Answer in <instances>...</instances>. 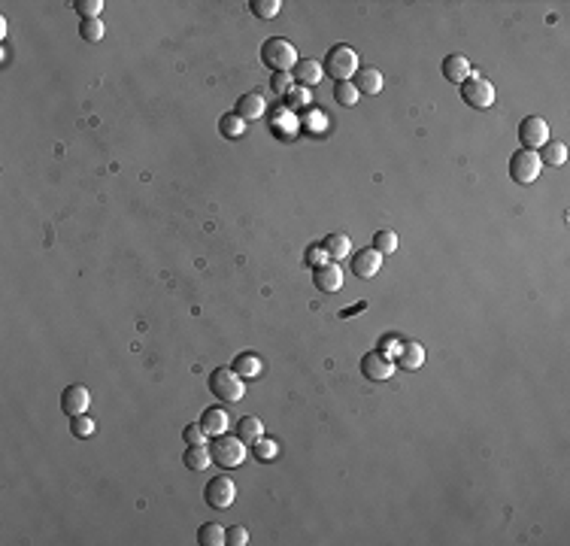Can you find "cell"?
<instances>
[{"instance_id":"6da1fadb","label":"cell","mask_w":570,"mask_h":546,"mask_svg":"<svg viewBox=\"0 0 570 546\" xmlns=\"http://www.w3.org/2000/svg\"><path fill=\"white\" fill-rule=\"evenodd\" d=\"M207 449H210V459H213L215 468L234 471L246 461V443L237 434H215Z\"/></svg>"},{"instance_id":"7a4b0ae2","label":"cell","mask_w":570,"mask_h":546,"mask_svg":"<svg viewBox=\"0 0 570 546\" xmlns=\"http://www.w3.org/2000/svg\"><path fill=\"white\" fill-rule=\"evenodd\" d=\"M261 64L276 73H289V70H294V64H298V49L285 37H270L261 43Z\"/></svg>"},{"instance_id":"3957f363","label":"cell","mask_w":570,"mask_h":546,"mask_svg":"<svg viewBox=\"0 0 570 546\" xmlns=\"http://www.w3.org/2000/svg\"><path fill=\"white\" fill-rule=\"evenodd\" d=\"M322 70H325L330 79L349 82V79L358 73V52L352 49V46H334V49L325 55Z\"/></svg>"},{"instance_id":"277c9868","label":"cell","mask_w":570,"mask_h":546,"mask_svg":"<svg viewBox=\"0 0 570 546\" xmlns=\"http://www.w3.org/2000/svg\"><path fill=\"white\" fill-rule=\"evenodd\" d=\"M210 392L219 397V401H225V404L240 401V397L246 395L243 377H237V370H231V368H215L210 373Z\"/></svg>"},{"instance_id":"5b68a950","label":"cell","mask_w":570,"mask_h":546,"mask_svg":"<svg viewBox=\"0 0 570 546\" xmlns=\"http://www.w3.org/2000/svg\"><path fill=\"white\" fill-rule=\"evenodd\" d=\"M461 100L467 107H473V109H488L495 104V85L488 82L485 76L470 73L461 82Z\"/></svg>"},{"instance_id":"8992f818","label":"cell","mask_w":570,"mask_h":546,"mask_svg":"<svg viewBox=\"0 0 570 546\" xmlns=\"http://www.w3.org/2000/svg\"><path fill=\"white\" fill-rule=\"evenodd\" d=\"M540 158H537V152H531V149H522V152H516L510 158V176L519 182V186H531L534 179L540 176Z\"/></svg>"},{"instance_id":"52a82bcc","label":"cell","mask_w":570,"mask_h":546,"mask_svg":"<svg viewBox=\"0 0 570 546\" xmlns=\"http://www.w3.org/2000/svg\"><path fill=\"white\" fill-rule=\"evenodd\" d=\"M519 143H522V149H531V152H537L540 146L549 143V124H546V119H540V116L522 119V124H519Z\"/></svg>"},{"instance_id":"ba28073f","label":"cell","mask_w":570,"mask_h":546,"mask_svg":"<svg viewBox=\"0 0 570 546\" xmlns=\"http://www.w3.org/2000/svg\"><path fill=\"white\" fill-rule=\"evenodd\" d=\"M234 498H237V486L231 476H213L207 488H203V500L215 510H227L234 504Z\"/></svg>"},{"instance_id":"9c48e42d","label":"cell","mask_w":570,"mask_h":546,"mask_svg":"<svg viewBox=\"0 0 570 546\" xmlns=\"http://www.w3.org/2000/svg\"><path fill=\"white\" fill-rule=\"evenodd\" d=\"M361 373L370 382H382V380H389L394 373V364H392L389 355H382V349L380 352H367V355L361 358Z\"/></svg>"},{"instance_id":"30bf717a","label":"cell","mask_w":570,"mask_h":546,"mask_svg":"<svg viewBox=\"0 0 570 546\" xmlns=\"http://www.w3.org/2000/svg\"><path fill=\"white\" fill-rule=\"evenodd\" d=\"M313 282H316V289H318V291L334 294V291L343 289V270H340V267L334 264V261H325V264H318V267H316Z\"/></svg>"},{"instance_id":"8fae6325","label":"cell","mask_w":570,"mask_h":546,"mask_svg":"<svg viewBox=\"0 0 570 546\" xmlns=\"http://www.w3.org/2000/svg\"><path fill=\"white\" fill-rule=\"evenodd\" d=\"M91 404V395L85 385H67L64 395H61V410L67 416H82Z\"/></svg>"},{"instance_id":"7c38bea8","label":"cell","mask_w":570,"mask_h":546,"mask_svg":"<svg viewBox=\"0 0 570 546\" xmlns=\"http://www.w3.org/2000/svg\"><path fill=\"white\" fill-rule=\"evenodd\" d=\"M322 76H325L322 64H318V61H310V58H298V64H294V70H291V79H294V82H298L301 88L318 85V82H322Z\"/></svg>"},{"instance_id":"4fadbf2b","label":"cell","mask_w":570,"mask_h":546,"mask_svg":"<svg viewBox=\"0 0 570 546\" xmlns=\"http://www.w3.org/2000/svg\"><path fill=\"white\" fill-rule=\"evenodd\" d=\"M267 109V100L261 97V91H246V95H240V100H237V116H240L243 122H252V119H261Z\"/></svg>"},{"instance_id":"5bb4252c","label":"cell","mask_w":570,"mask_h":546,"mask_svg":"<svg viewBox=\"0 0 570 546\" xmlns=\"http://www.w3.org/2000/svg\"><path fill=\"white\" fill-rule=\"evenodd\" d=\"M380 267H382V255L376 252V249H361V252L352 258V273H355V277H361V279L376 277V273H380Z\"/></svg>"},{"instance_id":"9a60e30c","label":"cell","mask_w":570,"mask_h":546,"mask_svg":"<svg viewBox=\"0 0 570 546\" xmlns=\"http://www.w3.org/2000/svg\"><path fill=\"white\" fill-rule=\"evenodd\" d=\"M470 73H473V70H470V61H467V55L452 52V55H446V58H443V79H449V82H458V85H461Z\"/></svg>"},{"instance_id":"2e32d148","label":"cell","mask_w":570,"mask_h":546,"mask_svg":"<svg viewBox=\"0 0 570 546\" xmlns=\"http://www.w3.org/2000/svg\"><path fill=\"white\" fill-rule=\"evenodd\" d=\"M397 364L404 370H419L425 364V346L419 340H404L401 349H397Z\"/></svg>"},{"instance_id":"e0dca14e","label":"cell","mask_w":570,"mask_h":546,"mask_svg":"<svg viewBox=\"0 0 570 546\" xmlns=\"http://www.w3.org/2000/svg\"><path fill=\"white\" fill-rule=\"evenodd\" d=\"M227 422H231V416H227L222 407H207V410H203V416H200V428L207 431V437H210V434H213V437H215V434H225V431H227Z\"/></svg>"},{"instance_id":"ac0fdd59","label":"cell","mask_w":570,"mask_h":546,"mask_svg":"<svg viewBox=\"0 0 570 546\" xmlns=\"http://www.w3.org/2000/svg\"><path fill=\"white\" fill-rule=\"evenodd\" d=\"M352 85L358 88V95H380L382 91V73L376 70V67H358L355 82Z\"/></svg>"},{"instance_id":"d6986e66","label":"cell","mask_w":570,"mask_h":546,"mask_svg":"<svg viewBox=\"0 0 570 546\" xmlns=\"http://www.w3.org/2000/svg\"><path fill=\"white\" fill-rule=\"evenodd\" d=\"M231 370H237V377H243V380H252V377H258V373L264 370V364H261V358L252 355V352H240V355L234 358Z\"/></svg>"},{"instance_id":"ffe728a7","label":"cell","mask_w":570,"mask_h":546,"mask_svg":"<svg viewBox=\"0 0 570 546\" xmlns=\"http://www.w3.org/2000/svg\"><path fill=\"white\" fill-rule=\"evenodd\" d=\"M540 164H549V167H561L567 161V146L561 140H549L546 146H540Z\"/></svg>"},{"instance_id":"44dd1931","label":"cell","mask_w":570,"mask_h":546,"mask_svg":"<svg viewBox=\"0 0 570 546\" xmlns=\"http://www.w3.org/2000/svg\"><path fill=\"white\" fill-rule=\"evenodd\" d=\"M237 437H240L243 443H258L261 437H264V425H261V419L243 416L240 422H237Z\"/></svg>"},{"instance_id":"7402d4cb","label":"cell","mask_w":570,"mask_h":546,"mask_svg":"<svg viewBox=\"0 0 570 546\" xmlns=\"http://www.w3.org/2000/svg\"><path fill=\"white\" fill-rule=\"evenodd\" d=\"M322 249H325V252H328V258H346L349 255V249H352V243H349V237L346 234H328L325 237V240H322Z\"/></svg>"},{"instance_id":"603a6c76","label":"cell","mask_w":570,"mask_h":546,"mask_svg":"<svg viewBox=\"0 0 570 546\" xmlns=\"http://www.w3.org/2000/svg\"><path fill=\"white\" fill-rule=\"evenodd\" d=\"M219 131H222V136H227V140H240L246 134V122L237 116V112H225L219 119Z\"/></svg>"},{"instance_id":"cb8c5ba5","label":"cell","mask_w":570,"mask_h":546,"mask_svg":"<svg viewBox=\"0 0 570 546\" xmlns=\"http://www.w3.org/2000/svg\"><path fill=\"white\" fill-rule=\"evenodd\" d=\"M198 543L200 546H225V528L215 522H203L198 528Z\"/></svg>"},{"instance_id":"d4e9b609","label":"cell","mask_w":570,"mask_h":546,"mask_svg":"<svg viewBox=\"0 0 570 546\" xmlns=\"http://www.w3.org/2000/svg\"><path fill=\"white\" fill-rule=\"evenodd\" d=\"M182 461H185V468H191V471H207L213 459H210L207 446H188L185 455H182Z\"/></svg>"},{"instance_id":"484cf974","label":"cell","mask_w":570,"mask_h":546,"mask_svg":"<svg viewBox=\"0 0 570 546\" xmlns=\"http://www.w3.org/2000/svg\"><path fill=\"white\" fill-rule=\"evenodd\" d=\"M373 249H376L380 255H392V252H397V234L389 231V228L376 231V234H373Z\"/></svg>"},{"instance_id":"4316f807","label":"cell","mask_w":570,"mask_h":546,"mask_svg":"<svg viewBox=\"0 0 570 546\" xmlns=\"http://www.w3.org/2000/svg\"><path fill=\"white\" fill-rule=\"evenodd\" d=\"M79 37L85 43H100L104 40V21L100 18H82V25H79Z\"/></svg>"},{"instance_id":"83f0119b","label":"cell","mask_w":570,"mask_h":546,"mask_svg":"<svg viewBox=\"0 0 570 546\" xmlns=\"http://www.w3.org/2000/svg\"><path fill=\"white\" fill-rule=\"evenodd\" d=\"M249 9H252L255 18H276L282 9V0H252Z\"/></svg>"},{"instance_id":"f1b7e54d","label":"cell","mask_w":570,"mask_h":546,"mask_svg":"<svg viewBox=\"0 0 570 546\" xmlns=\"http://www.w3.org/2000/svg\"><path fill=\"white\" fill-rule=\"evenodd\" d=\"M95 419H91L88 413H82V416H70V431H73V437H79V440H85V437H91L95 434Z\"/></svg>"},{"instance_id":"f546056e","label":"cell","mask_w":570,"mask_h":546,"mask_svg":"<svg viewBox=\"0 0 570 546\" xmlns=\"http://www.w3.org/2000/svg\"><path fill=\"white\" fill-rule=\"evenodd\" d=\"M334 97H337V104H343V107H355L358 104V88L352 82H337Z\"/></svg>"},{"instance_id":"4dcf8cb0","label":"cell","mask_w":570,"mask_h":546,"mask_svg":"<svg viewBox=\"0 0 570 546\" xmlns=\"http://www.w3.org/2000/svg\"><path fill=\"white\" fill-rule=\"evenodd\" d=\"M252 452H255V459L258 461H270V459H276V452H279V446H276V440H267V437H261L258 443H252Z\"/></svg>"},{"instance_id":"1f68e13d","label":"cell","mask_w":570,"mask_h":546,"mask_svg":"<svg viewBox=\"0 0 570 546\" xmlns=\"http://www.w3.org/2000/svg\"><path fill=\"white\" fill-rule=\"evenodd\" d=\"M73 9L82 18H100V9H104V0H76Z\"/></svg>"},{"instance_id":"d6a6232c","label":"cell","mask_w":570,"mask_h":546,"mask_svg":"<svg viewBox=\"0 0 570 546\" xmlns=\"http://www.w3.org/2000/svg\"><path fill=\"white\" fill-rule=\"evenodd\" d=\"M285 97H289V104H291L294 109H303V107H310V104H313L310 88H301V85H294V88H291Z\"/></svg>"},{"instance_id":"836d02e7","label":"cell","mask_w":570,"mask_h":546,"mask_svg":"<svg viewBox=\"0 0 570 546\" xmlns=\"http://www.w3.org/2000/svg\"><path fill=\"white\" fill-rule=\"evenodd\" d=\"M182 437H185L188 446H203V443H207V431H203L200 425H185Z\"/></svg>"},{"instance_id":"e575fe53","label":"cell","mask_w":570,"mask_h":546,"mask_svg":"<svg viewBox=\"0 0 570 546\" xmlns=\"http://www.w3.org/2000/svg\"><path fill=\"white\" fill-rule=\"evenodd\" d=\"M225 543H231V546H246L249 543V531L243 528V525H231L225 531Z\"/></svg>"},{"instance_id":"d590c367","label":"cell","mask_w":570,"mask_h":546,"mask_svg":"<svg viewBox=\"0 0 570 546\" xmlns=\"http://www.w3.org/2000/svg\"><path fill=\"white\" fill-rule=\"evenodd\" d=\"M291 88H294L291 73H276V76H273V91H276V95H289Z\"/></svg>"},{"instance_id":"8d00e7d4","label":"cell","mask_w":570,"mask_h":546,"mask_svg":"<svg viewBox=\"0 0 570 546\" xmlns=\"http://www.w3.org/2000/svg\"><path fill=\"white\" fill-rule=\"evenodd\" d=\"M328 261V252L322 246H310V252H306V264H313V267H318V264H325Z\"/></svg>"}]
</instances>
